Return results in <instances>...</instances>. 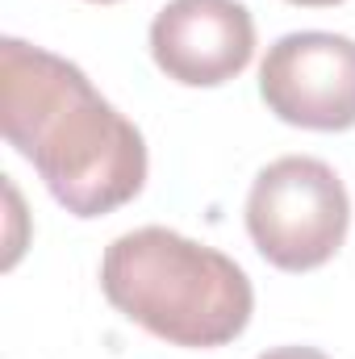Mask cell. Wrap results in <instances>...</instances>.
Segmentation results:
<instances>
[{"label": "cell", "instance_id": "cell-8", "mask_svg": "<svg viewBox=\"0 0 355 359\" xmlns=\"http://www.w3.org/2000/svg\"><path fill=\"white\" fill-rule=\"evenodd\" d=\"M92 4H113V0H92Z\"/></svg>", "mask_w": 355, "mask_h": 359}, {"label": "cell", "instance_id": "cell-1", "mask_svg": "<svg viewBox=\"0 0 355 359\" xmlns=\"http://www.w3.org/2000/svg\"><path fill=\"white\" fill-rule=\"evenodd\" d=\"M0 130L76 217L113 213L147 184L138 126L92 88L76 63L21 38L0 42Z\"/></svg>", "mask_w": 355, "mask_h": 359}, {"label": "cell", "instance_id": "cell-6", "mask_svg": "<svg viewBox=\"0 0 355 359\" xmlns=\"http://www.w3.org/2000/svg\"><path fill=\"white\" fill-rule=\"evenodd\" d=\"M260 359H330V355H322L318 347H272Z\"/></svg>", "mask_w": 355, "mask_h": 359}, {"label": "cell", "instance_id": "cell-3", "mask_svg": "<svg viewBox=\"0 0 355 359\" xmlns=\"http://www.w3.org/2000/svg\"><path fill=\"white\" fill-rule=\"evenodd\" d=\"M351 201L330 163L284 155L267 163L247 196V234L280 271H314L330 264L347 238Z\"/></svg>", "mask_w": 355, "mask_h": 359}, {"label": "cell", "instance_id": "cell-7", "mask_svg": "<svg viewBox=\"0 0 355 359\" xmlns=\"http://www.w3.org/2000/svg\"><path fill=\"white\" fill-rule=\"evenodd\" d=\"M288 4H305V8H326V4H343V0H288Z\"/></svg>", "mask_w": 355, "mask_h": 359}, {"label": "cell", "instance_id": "cell-5", "mask_svg": "<svg viewBox=\"0 0 355 359\" xmlns=\"http://www.w3.org/2000/svg\"><path fill=\"white\" fill-rule=\"evenodd\" d=\"M151 55L184 88H217L255 55V21L239 0H172L151 21Z\"/></svg>", "mask_w": 355, "mask_h": 359}, {"label": "cell", "instance_id": "cell-2", "mask_svg": "<svg viewBox=\"0 0 355 359\" xmlns=\"http://www.w3.org/2000/svg\"><path fill=\"white\" fill-rule=\"evenodd\" d=\"M100 288L134 326L192 351L234 343L255 309L251 280L230 255L163 226L113 238L100 259Z\"/></svg>", "mask_w": 355, "mask_h": 359}, {"label": "cell", "instance_id": "cell-4", "mask_svg": "<svg viewBox=\"0 0 355 359\" xmlns=\"http://www.w3.org/2000/svg\"><path fill=\"white\" fill-rule=\"evenodd\" d=\"M260 96L288 126L339 134L355 126V42L305 29L272 42L260 67Z\"/></svg>", "mask_w": 355, "mask_h": 359}]
</instances>
